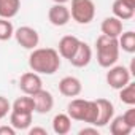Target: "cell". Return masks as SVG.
I'll use <instances>...</instances> for the list:
<instances>
[{
    "mask_svg": "<svg viewBox=\"0 0 135 135\" xmlns=\"http://www.w3.org/2000/svg\"><path fill=\"white\" fill-rule=\"evenodd\" d=\"M91 60H92V49L86 41H80L75 54L69 59V62L76 69H84L91 64Z\"/></svg>",
    "mask_w": 135,
    "mask_h": 135,
    "instance_id": "obj_10",
    "label": "cell"
},
{
    "mask_svg": "<svg viewBox=\"0 0 135 135\" xmlns=\"http://www.w3.org/2000/svg\"><path fill=\"white\" fill-rule=\"evenodd\" d=\"M67 114L75 121H81V122H88L94 126L97 119V103L95 100L73 99L67 105Z\"/></svg>",
    "mask_w": 135,
    "mask_h": 135,
    "instance_id": "obj_3",
    "label": "cell"
},
{
    "mask_svg": "<svg viewBox=\"0 0 135 135\" xmlns=\"http://www.w3.org/2000/svg\"><path fill=\"white\" fill-rule=\"evenodd\" d=\"M52 130L57 135H67L72 130V118L65 113H59L52 118Z\"/></svg>",
    "mask_w": 135,
    "mask_h": 135,
    "instance_id": "obj_15",
    "label": "cell"
},
{
    "mask_svg": "<svg viewBox=\"0 0 135 135\" xmlns=\"http://www.w3.org/2000/svg\"><path fill=\"white\" fill-rule=\"evenodd\" d=\"M15 35V27L10 19L0 18V41H7Z\"/></svg>",
    "mask_w": 135,
    "mask_h": 135,
    "instance_id": "obj_23",
    "label": "cell"
},
{
    "mask_svg": "<svg viewBox=\"0 0 135 135\" xmlns=\"http://www.w3.org/2000/svg\"><path fill=\"white\" fill-rule=\"evenodd\" d=\"M130 78H132V75H130L129 69L124 67V65H113L107 72L108 86L113 88V89H118V91L121 88H124L127 83H130Z\"/></svg>",
    "mask_w": 135,
    "mask_h": 135,
    "instance_id": "obj_5",
    "label": "cell"
},
{
    "mask_svg": "<svg viewBox=\"0 0 135 135\" xmlns=\"http://www.w3.org/2000/svg\"><path fill=\"white\" fill-rule=\"evenodd\" d=\"M122 118H124V121H126L130 127L135 129V108H133V107H130V108L122 114Z\"/></svg>",
    "mask_w": 135,
    "mask_h": 135,
    "instance_id": "obj_25",
    "label": "cell"
},
{
    "mask_svg": "<svg viewBox=\"0 0 135 135\" xmlns=\"http://www.w3.org/2000/svg\"><path fill=\"white\" fill-rule=\"evenodd\" d=\"M21 0H0V18L11 19L19 13Z\"/></svg>",
    "mask_w": 135,
    "mask_h": 135,
    "instance_id": "obj_17",
    "label": "cell"
},
{
    "mask_svg": "<svg viewBox=\"0 0 135 135\" xmlns=\"http://www.w3.org/2000/svg\"><path fill=\"white\" fill-rule=\"evenodd\" d=\"M122 29H124L122 21L118 19L116 16H108V18H105V19L102 21V24H100L102 33L107 35V37H111V38H118V37L122 33Z\"/></svg>",
    "mask_w": 135,
    "mask_h": 135,
    "instance_id": "obj_14",
    "label": "cell"
},
{
    "mask_svg": "<svg viewBox=\"0 0 135 135\" xmlns=\"http://www.w3.org/2000/svg\"><path fill=\"white\" fill-rule=\"evenodd\" d=\"M122 2H124L126 5H129L130 8H135V0H122Z\"/></svg>",
    "mask_w": 135,
    "mask_h": 135,
    "instance_id": "obj_29",
    "label": "cell"
},
{
    "mask_svg": "<svg viewBox=\"0 0 135 135\" xmlns=\"http://www.w3.org/2000/svg\"><path fill=\"white\" fill-rule=\"evenodd\" d=\"M19 89L27 95H33L35 92L43 89V81L38 73L27 72V73L21 75V78H19Z\"/></svg>",
    "mask_w": 135,
    "mask_h": 135,
    "instance_id": "obj_7",
    "label": "cell"
},
{
    "mask_svg": "<svg viewBox=\"0 0 135 135\" xmlns=\"http://www.w3.org/2000/svg\"><path fill=\"white\" fill-rule=\"evenodd\" d=\"M29 67L38 75H54L60 69V56L54 48H35L29 56Z\"/></svg>",
    "mask_w": 135,
    "mask_h": 135,
    "instance_id": "obj_1",
    "label": "cell"
},
{
    "mask_svg": "<svg viewBox=\"0 0 135 135\" xmlns=\"http://www.w3.org/2000/svg\"><path fill=\"white\" fill-rule=\"evenodd\" d=\"M95 49H97V62L103 69L113 67L119 59V43L118 38H111L107 35H100L95 40Z\"/></svg>",
    "mask_w": 135,
    "mask_h": 135,
    "instance_id": "obj_2",
    "label": "cell"
},
{
    "mask_svg": "<svg viewBox=\"0 0 135 135\" xmlns=\"http://www.w3.org/2000/svg\"><path fill=\"white\" fill-rule=\"evenodd\" d=\"M70 18L81 26L91 24L95 16V5L92 0H72Z\"/></svg>",
    "mask_w": 135,
    "mask_h": 135,
    "instance_id": "obj_4",
    "label": "cell"
},
{
    "mask_svg": "<svg viewBox=\"0 0 135 135\" xmlns=\"http://www.w3.org/2000/svg\"><path fill=\"white\" fill-rule=\"evenodd\" d=\"M48 19L56 27H64L70 21V10L64 3H54L48 11Z\"/></svg>",
    "mask_w": 135,
    "mask_h": 135,
    "instance_id": "obj_9",
    "label": "cell"
},
{
    "mask_svg": "<svg viewBox=\"0 0 135 135\" xmlns=\"http://www.w3.org/2000/svg\"><path fill=\"white\" fill-rule=\"evenodd\" d=\"M18 41V45H21L24 49H35L40 43V35L38 32L33 29V27H29V26H22L19 29L15 30V35H13Z\"/></svg>",
    "mask_w": 135,
    "mask_h": 135,
    "instance_id": "obj_6",
    "label": "cell"
},
{
    "mask_svg": "<svg viewBox=\"0 0 135 135\" xmlns=\"http://www.w3.org/2000/svg\"><path fill=\"white\" fill-rule=\"evenodd\" d=\"M30 124H32V113H19L11 110L10 126H13L16 130H27Z\"/></svg>",
    "mask_w": 135,
    "mask_h": 135,
    "instance_id": "obj_16",
    "label": "cell"
},
{
    "mask_svg": "<svg viewBox=\"0 0 135 135\" xmlns=\"http://www.w3.org/2000/svg\"><path fill=\"white\" fill-rule=\"evenodd\" d=\"M119 100L129 107L135 105V83H127L119 89Z\"/></svg>",
    "mask_w": 135,
    "mask_h": 135,
    "instance_id": "obj_22",
    "label": "cell"
},
{
    "mask_svg": "<svg viewBox=\"0 0 135 135\" xmlns=\"http://www.w3.org/2000/svg\"><path fill=\"white\" fill-rule=\"evenodd\" d=\"M95 103H97V119H95L94 126L95 127H103L114 116V105L108 99H97Z\"/></svg>",
    "mask_w": 135,
    "mask_h": 135,
    "instance_id": "obj_8",
    "label": "cell"
},
{
    "mask_svg": "<svg viewBox=\"0 0 135 135\" xmlns=\"http://www.w3.org/2000/svg\"><path fill=\"white\" fill-rule=\"evenodd\" d=\"M11 110H13V111H19V113H32V114H33V111H35V103H33L32 95L24 94V97H18V99L13 102Z\"/></svg>",
    "mask_w": 135,
    "mask_h": 135,
    "instance_id": "obj_19",
    "label": "cell"
},
{
    "mask_svg": "<svg viewBox=\"0 0 135 135\" xmlns=\"http://www.w3.org/2000/svg\"><path fill=\"white\" fill-rule=\"evenodd\" d=\"M29 135H48V132L43 127H32L29 130Z\"/></svg>",
    "mask_w": 135,
    "mask_h": 135,
    "instance_id": "obj_28",
    "label": "cell"
},
{
    "mask_svg": "<svg viewBox=\"0 0 135 135\" xmlns=\"http://www.w3.org/2000/svg\"><path fill=\"white\" fill-rule=\"evenodd\" d=\"M83 91V84L76 76H64L59 81V92L65 97H78Z\"/></svg>",
    "mask_w": 135,
    "mask_h": 135,
    "instance_id": "obj_12",
    "label": "cell"
},
{
    "mask_svg": "<svg viewBox=\"0 0 135 135\" xmlns=\"http://www.w3.org/2000/svg\"><path fill=\"white\" fill-rule=\"evenodd\" d=\"M52 2H54V3H64V5H65L67 2H70V0H52Z\"/></svg>",
    "mask_w": 135,
    "mask_h": 135,
    "instance_id": "obj_30",
    "label": "cell"
},
{
    "mask_svg": "<svg viewBox=\"0 0 135 135\" xmlns=\"http://www.w3.org/2000/svg\"><path fill=\"white\" fill-rule=\"evenodd\" d=\"M113 16H116L118 19L121 21H127V19H132L133 15H135V8H130L129 5H126L122 0H114L113 2Z\"/></svg>",
    "mask_w": 135,
    "mask_h": 135,
    "instance_id": "obj_18",
    "label": "cell"
},
{
    "mask_svg": "<svg viewBox=\"0 0 135 135\" xmlns=\"http://www.w3.org/2000/svg\"><path fill=\"white\" fill-rule=\"evenodd\" d=\"M32 99H33V103H35V111L40 113V114L49 113L54 107V97L46 89H40L38 92H35L32 95Z\"/></svg>",
    "mask_w": 135,
    "mask_h": 135,
    "instance_id": "obj_11",
    "label": "cell"
},
{
    "mask_svg": "<svg viewBox=\"0 0 135 135\" xmlns=\"http://www.w3.org/2000/svg\"><path fill=\"white\" fill-rule=\"evenodd\" d=\"M108 124H110V132H111L113 135H129V133L133 130V127H130V126L124 121L122 114H121V116H116V118L113 116Z\"/></svg>",
    "mask_w": 135,
    "mask_h": 135,
    "instance_id": "obj_20",
    "label": "cell"
},
{
    "mask_svg": "<svg viewBox=\"0 0 135 135\" xmlns=\"http://www.w3.org/2000/svg\"><path fill=\"white\" fill-rule=\"evenodd\" d=\"M80 41H81V40H78V38L73 37V35H65V37H62V38L59 40V48H57L59 56L69 60V59L75 54V51H76Z\"/></svg>",
    "mask_w": 135,
    "mask_h": 135,
    "instance_id": "obj_13",
    "label": "cell"
},
{
    "mask_svg": "<svg viewBox=\"0 0 135 135\" xmlns=\"http://www.w3.org/2000/svg\"><path fill=\"white\" fill-rule=\"evenodd\" d=\"M118 43H119V49H122L129 54H133L135 52V32H132V30L122 32L118 37Z\"/></svg>",
    "mask_w": 135,
    "mask_h": 135,
    "instance_id": "obj_21",
    "label": "cell"
},
{
    "mask_svg": "<svg viewBox=\"0 0 135 135\" xmlns=\"http://www.w3.org/2000/svg\"><path fill=\"white\" fill-rule=\"evenodd\" d=\"M0 135H16V129L13 126H0Z\"/></svg>",
    "mask_w": 135,
    "mask_h": 135,
    "instance_id": "obj_26",
    "label": "cell"
},
{
    "mask_svg": "<svg viewBox=\"0 0 135 135\" xmlns=\"http://www.w3.org/2000/svg\"><path fill=\"white\" fill-rule=\"evenodd\" d=\"M10 111H11V103L8 102L7 97L0 95V119H3Z\"/></svg>",
    "mask_w": 135,
    "mask_h": 135,
    "instance_id": "obj_24",
    "label": "cell"
},
{
    "mask_svg": "<svg viewBox=\"0 0 135 135\" xmlns=\"http://www.w3.org/2000/svg\"><path fill=\"white\" fill-rule=\"evenodd\" d=\"M78 135H99V130H97L95 126L94 127H84L78 132Z\"/></svg>",
    "mask_w": 135,
    "mask_h": 135,
    "instance_id": "obj_27",
    "label": "cell"
}]
</instances>
